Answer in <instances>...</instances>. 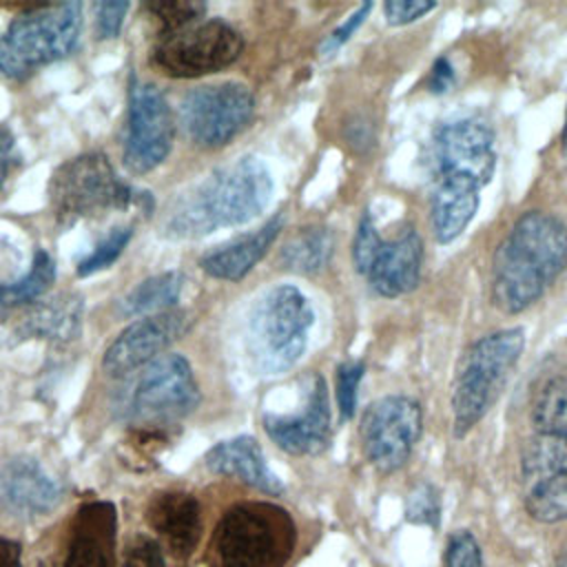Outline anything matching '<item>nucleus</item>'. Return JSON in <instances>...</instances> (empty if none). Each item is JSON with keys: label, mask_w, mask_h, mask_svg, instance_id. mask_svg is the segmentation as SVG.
Segmentation results:
<instances>
[{"label": "nucleus", "mask_w": 567, "mask_h": 567, "mask_svg": "<svg viewBox=\"0 0 567 567\" xmlns=\"http://www.w3.org/2000/svg\"><path fill=\"white\" fill-rule=\"evenodd\" d=\"M496 168L494 131L478 117L434 128L427 146L430 224L439 244L454 241L474 219L481 190Z\"/></svg>", "instance_id": "nucleus-1"}, {"label": "nucleus", "mask_w": 567, "mask_h": 567, "mask_svg": "<svg viewBox=\"0 0 567 567\" xmlns=\"http://www.w3.org/2000/svg\"><path fill=\"white\" fill-rule=\"evenodd\" d=\"M567 266V226L551 213H523L492 255V303L518 315L536 303Z\"/></svg>", "instance_id": "nucleus-2"}, {"label": "nucleus", "mask_w": 567, "mask_h": 567, "mask_svg": "<svg viewBox=\"0 0 567 567\" xmlns=\"http://www.w3.org/2000/svg\"><path fill=\"white\" fill-rule=\"evenodd\" d=\"M270 195L268 166L255 155L237 157L177 197L166 215L164 233L173 239H195L217 228L246 224L268 206Z\"/></svg>", "instance_id": "nucleus-3"}, {"label": "nucleus", "mask_w": 567, "mask_h": 567, "mask_svg": "<svg viewBox=\"0 0 567 567\" xmlns=\"http://www.w3.org/2000/svg\"><path fill=\"white\" fill-rule=\"evenodd\" d=\"M297 547L288 509L270 501H239L215 523L206 567H286Z\"/></svg>", "instance_id": "nucleus-4"}, {"label": "nucleus", "mask_w": 567, "mask_h": 567, "mask_svg": "<svg viewBox=\"0 0 567 567\" xmlns=\"http://www.w3.org/2000/svg\"><path fill=\"white\" fill-rule=\"evenodd\" d=\"M525 348L523 328L483 334L461 354L452 385V430L463 439L494 405Z\"/></svg>", "instance_id": "nucleus-5"}, {"label": "nucleus", "mask_w": 567, "mask_h": 567, "mask_svg": "<svg viewBox=\"0 0 567 567\" xmlns=\"http://www.w3.org/2000/svg\"><path fill=\"white\" fill-rule=\"evenodd\" d=\"M315 310L308 297L292 284L266 290L250 308L246 348L252 368L261 374L290 370L308 346Z\"/></svg>", "instance_id": "nucleus-6"}, {"label": "nucleus", "mask_w": 567, "mask_h": 567, "mask_svg": "<svg viewBox=\"0 0 567 567\" xmlns=\"http://www.w3.org/2000/svg\"><path fill=\"white\" fill-rule=\"evenodd\" d=\"M146 193L122 182L104 153H82L55 168L49 182V204L60 226L111 210L142 206Z\"/></svg>", "instance_id": "nucleus-7"}, {"label": "nucleus", "mask_w": 567, "mask_h": 567, "mask_svg": "<svg viewBox=\"0 0 567 567\" xmlns=\"http://www.w3.org/2000/svg\"><path fill=\"white\" fill-rule=\"evenodd\" d=\"M82 4L58 2L20 13L0 35V73L24 80L69 55L80 38Z\"/></svg>", "instance_id": "nucleus-8"}, {"label": "nucleus", "mask_w": 567, "mask_h": 567, "mask_svg": "<svg viewBox=\"0 0 567 567\" xmlns=\"http://www.w3.org/2000/svg\"><path fill=\"white\" fill-rule=\"evenodd\" d=\"M199 405V388L182 354H162L142 368L122 403V416L137 430L164 432Z\"/></svg>", "instance_id": "nucleus-9"}, {"label": "nucleus", "mask_w": 567, "mask_h": 567, "mask_svg": "<svg viewBox=\"0 0 567 567\" xmlns=\"http://www.w3.org/2000/svg\"><path fill=\"white\" fill-rule=\"evenodd\" d=\"M244 51V38L224 20H199L159 33L151 60L171 78H199L230 66Z\"/></svg>", "instance_id": "nucleus-10"}, {"label": "nucleus", "mask_w": 567, "mask_h": 567, "mask_svg": "<svg viewBox=\"0 0 567 567\" xmlns=\"http://www.w3.org/2000/svg\"><path fill=\"white\" fill-rule=\"evenodd\" d=\"M421 430L423 410L419 401L405 394L381 396L361 416L363 454L379 472H396L408 463Z\"/></svg>", "instance_id": "nucleus-11"}, {"label": "nucleus", "mask_w": 567, "mask_h": 567, "mask_svg": "<svg viewBox=\"0 0 567 567\" xmlns=\"http://www.w3.org/2000/svg\"><path fill=\"white\" fill-rule=\"evenodd\" d=\"M255 97L237 82L193 89L179 102V122L188 137L206 148L228 144L252 117Z\"/></svg>", "instance_id": "nucleus-12"}, {"label": "nucleus", "mask_w": 567, "mask_h": 567, "mask_svg": "<svg viewBox=\"0 0 567 567\" xmlns=\"http://www.w3.org/2000/svg\"><path fill=\"white\" fill-rule=\"evenodd\" d=\"M173 133V115L162 91L151 82L131 78L124 166L137 175L157 168L171 153Z\"/></svg>", "instance_id": "nucleus-13"}, {"label": "nucleus", "mask_w": 567, "mask_h": 567, "mask_svg": "<svg viewBox=\"0 0 567 567\" xmlns=\"http://www.w3.org/2000/svg\"><path fill=\"white\" fill-rule=\"evenodd\" d=\"M261 423L268 439L286 454L310 456L323 452L330 443V401L323 377L315 372L306 379L303 405L299 412H266Z\"/></svg>", "instance_id": "nucleus-14"}, {"label": "nucleus", "mask_w": 567, "mask_h": 567, "mask_svg": "<svg viewBox=\"0 0 567 567\" xmlns=\"http://www.w3.org/2000/svg\"><path fill=\"white\" fill-rule=\"evenodd\" d=\"M190 326V319L182 310H166L142 317L124 328L115 341L106 348L102 368L109 377H126L159 359L171 343H175Z\"/></svg>", "instance_id": "nucleus-15"}, {"label": "nucleus", "mask_w": 567, "mask_h": 567, "mask_svg": "<svg viewBox=\"0 0 567 567\" xmlns=\"http://www.w3.org/2000/svg\"><path fill=\"white\" fill-rule=\"evenodd\" d=\"M144 523L179 567L188 565L197 554L204 518L195 494L186 489H159L151 494L144 505Z\"/></svg>", "instance_id": "nucleus-16"}, {"label": "nucleus", "mask_w": 567, "mask_h": 567, "mask_svg": "<svg viewBox=\"0 0 567 567\" xmlns=\"http://www.w3.org/2000/svg\"><path fill=\"white\" fill-rule=\"evenodd\" d=\"M62 501L60 483L33 458L11 456L0 463V509L16 518L47 516Z\"/></svg>", "instance_id": "nucleus-17"}, {"label": "nucleus", "mask_w": 567, "mask_h": 567, "mask_svg": "<svg viewBox=\"0 0 567 567\" xmlns=\"http://www.w3.org/2000/svg\"><path fill=\"white\" fill-rule=\"evenodd\" d=\"M117 512L109 501L82 505L71 525L62 549L60 567H115Z\"/></svg>", "instance_id": "nucleus-18"}, {"label": "nucleus", "mask_w": 567, "mask_h": 567, "mask_svg": "<svg viewBox=\"0 0 567 567\" xmlns=\"http://www.w3.org/2000/svg\"><path fill=\"white\" fill-rule=\"evenodd\" d=\"M423 266V244L414 228L403 230L394 239H381L368 270L365 279L372 290L381 297L394 299L412 292L421 281Z\"/></svg>", "instance_id": "nucleus-19"}, {"label": "nucleus", "mask_w": 567, "mask_h": 567, "mask_svg": "<svg viewBox=\"0 0 567 567\" xmlns=\"http://www.w3.org/2000/svg\"><path fill=\"white\" fill-rule=\"evenodd\" d=\"M204 463L213 474L233 476L259 492L272 496L284 492L279 476L268 467L264 452L252 436H235L213 445L206 452Z\"/></svg>", "instance_id": "nucleus-20"}, {"label": "nucleus", "mask_w": 567, "mask_h": 567, "mask_svg": "<svg viewBox=\"0 0 567 567\" xmlns=\"http://www.w3.org/2000/svg\"><path fill=\"white\" fill-rule=\"evenodd\" d=\"M284 226V215L272 217L266 221L259 230L244 235L235 241H228L224 246H217L208 255L202 257L199 266L206 275L224 281H239L244 279L268 252L272 241L277 239L279 230Z\"/></svg>", "instance_id": "nucleus-21"}, {"label": "nucleus", "mask_w": 567, "mask_h": 567, "mask_svg": "<svg viewBox=\"0 0 567 567\" xmlns=\"http://www.w3.org/2000/svg\"><path fill=\"white\" fill-rule=\"evenodd\" d=\"M82 315L84 301L80 295L58 292L31 306V310L16 328V337L69 343L82 332Z\"/></svg>", "instance_id": "nucleus-22"}, {"label": "nucleus", "mask_w": 567, "mask_h": 567, "mask_svg": "<svg viewBox=\"0 0 567 567\" xmlns=\"http://www.w3.org/2000/svg\"><path fill=\"white\" fill-rule=\"evenodd\" d=\"M182 288H184V275L179 270H168L140 281L133 290H128L120 299L117 308L124 317L166 312L171 306L177 303Z\"/></svg>", "instance_id": "nucleus-23"}, {"label": "nucleus", "mask_w": 567, "mask_h": 567, "mask_svg": "<svg viewBox=\"0 0 567 567\" xmlns=\"http://www.w3.org/2000/svg\"><path fill=\"white\" fill-rule=\"evenodd\" d=\"M529 421L536 434L567 441V374H554L534 394Z\"/></svg>", "instance_id": "nucleus-24"}, {"label": "nucleus", "mask_w": 567, "mask_h": 567, "mask_svg": "<svg viewBox=\"0 0 567 567\" xmlns=\"http://www.w3.org/2000/svg\"><path fill=\"white\" fill-rule=\"evenodd\" d=\"M332 235L323 226H310L299 230L281 250V264L288 270L301 275H315L323 270L332 257Z\"/></svg>", "instance_id": "nucleus-25"}, {"label": "nucleus", "mask_w": 567, "mask_h": 567, "mask_svg": "<svg viewBox=\"0 0 567 567\" xmlns=\"http://www.w3.org/2000/svg\"><path fill=\"white\" fill-rule=\"evenodd\" d=\"M567 472V441L545 434L529 436L520 447L523 483Z\"/></svg>", "instance_id": "nucleus-26"}, {"label": "nucleus", "mask_w": 567, "mask_h": 567, "mask_svg": "<svg viewBox=\"0 0 567 567\" xmlns=\"http://www.w3.org/2000/svg\"><path fill=\"white\" fill-rule=\"evenodd\" d=\"M523 503L529 518L538 523L567 520V472L525 483Z\"/></svg>", "instance_id": "nucleus-27"}, {"label": "nucleus", "mask_w": 567, "mask_h": 567, "mask_svg": "<svg viewBox=\"0 0 567 567\" xmlns=\"http://www.w3.org/2000/svg\"><path fill=\"white\" fill-rule=\"evenodd\" d=\"M55 279V264L49 257V252L38 250L33 255V264L29 275L13 284H0V306L2 308H18L33 303L38 297H42Z\"/></svg>", "instance_id": "nucleus-28"}, {"label": "nucleus", "mask_w": 567, "mask_h": 567, "mask_svg": "<svg viewBox=\"0 0 567 567\" xmlns=\"http://www.w3.org/2000/svg\"><path fill=\"white\" fill-rule=\"evenodd\" d=\"M171 563H175L173 556L153 534L137 532L126 538L117 567H171Z\"/></svg>", "instance_id": "nucleus-29"}, {"label": "nucleus", "mask_w": 567, "mask_h": 567, "mask_svg": "<svg viewBox=\"0 0 567 567\" xmlns=\"http://www.w3.org/2000/svg\"><path fill=\"white\" fill-rule=\"evenodd\" d=\"M144 9L159 22L162 31H177L188 24L199 22V18L206 13V2L199 0H157L144 4Z\"/></svg>", "instance_id": "nucleus-30"}, {"label": "nucleus", "mask_w": 567, "mask_h": 567, "mask_svg": "<svg viewBox=\"0 0 567 567\" xmlns=\"http://www.w3.org/2000/svg\"><path fill=\"white\" fill-rule=\"evenodd\" d=\"M133 237V228L131 226H120V228H113L80 264H78V275L80 277H89L97 270H104L109 268L120 255L122 250L126 248V244L131 241Z\"/></svg>", "instance_id": "nucleus-31"}, {"label": "nucleus", "mask_w": 567, "mask_h": 567, "mask_svg": "<svg viewBox=\"0 0 567 567\" xmlns=\"http://www.w3.org/2000/svg\"><path fill=\"white\" fill-rule=\"evenodd\" d=\"M441 514V498L434 485L430 483H419L405 503V518L416 525H436Z\"/></svg>", "instance_id": "nucleus-32"}, {"label": "nucleus", "mask_w": 567, "mask_h": 567, "mask_svg": "<svg viewBox=\"0 0 567 567\" xmlns=\"http://www.w3.org/2000/svg\"><path fill=\"white\" fill-rule=\"evenodd\" d=\"M443 567H483V551L470 529H456L445 545Z\"/></svg>", "instance_id": "nucleus-33"}, {"label": "nucleus", "mask_w": 567, "mask_h": 567, "mask_svg": "<svg viewBox=\"0 0 567 567\" xmlns=\"http://www.w3.org/2000/svg\"><path fill=\"white\" fill-rule=\"evenodd\" d=\"M365 365L361 361H348L337 368V403L343 419H352L357 410V390L363 379Z\"/></svg>", "instance_id": "nucleus-34"}, {"label": "nucleus", "mask_w": 567, "mask_h": 567, "mask_svg": "<svg viewBox=\"0 0 567 567\" xmlns=\"http://www.w3.org/2000/svg\"><path fill=\"white\" fill-rule=\"evenodd\" d=\"M379 244H381V235L377 233L374 221H372L370 213L365 210L361 215V221H359V228L354 235V244H352V261H354V268L359 275H365Z\"/></svg>", "instance_id": "nucleus-35"}, {"label": "nucleus", "mask_w": 567, "mask_h": 567, "mask_svg": "<svg viewBox=\"0 0 567 567\" xmlns=\"http://www.w3.org/2000/svg\"><path fill=\"white\" fill-rule=\"evenodd\" d=\"M436 7V2H423V0H388L383 4V13L388 24L392 27H401L408 22H414L423 16H427L432 9Z\"/></svg>", "instance_id": "nucleus-36"}, {"label": "nucleus", "mask_w": 567, "mask_h": 567, "mask_svg": "<svg viewBox=\"0 0 567 567\" xmlns=\"http://www.w3.org/2000/svg\"><path fill=\"white\" fill-rule=\"evenodd\" d=\"M128 11V2L126 0H106L97 4V29H100V38L109 40V38H117L124 16Z\"/></svg>", "instance_id": "nucleus-37"}, {"label": "nucleus", "mask_w": 567, "mask_h": 567, "mask_svg": "<svg viewBox=\"0 0 567 567\" xmlns=\"http://www.w3.org/2000/svg\"><path fill=\"white\" fill-rule=\"evenodd\" d=\"M370 9H372V2H363L341 27H337L330 35H328V40L321 44V53L323 55H330L332 51H337L343 42H348L350 40V35L361 27V22L365 20V16L370 13Z\"/></svg>", "instance_id": "nucleus-38"}, {"label": "nucleus", "mask_w": 567, "mask_h": 567, "mask_svg": "<svg viewBox=\"0 0 567 567\" xmlns=\"http://www.w3.org/2000/svg\"><path fill=\"white\" fill-rule=\"evenodd\" d=\"M20 151L16 137L7 124H0V188L11 177V173L20 166Z\"/></svg>", "instance_id": "nucleus-39"}, {"label": "nucleus", "mask_w": 567, "mask_h": 567, "mask_svg": "<svg viewBox=\"0 0 567 567\" xmlns=\"http://www.w3.org/2000/svg\"><path fill=\"white\" fill-rule=\"evenodd\" d=\"M454 84V69L447 58H439L430 71L427 86L432 93H445Z\"/></svg>", "instance_id": "nucleus-40"}, {"label": "nucleus", "mask_w": 567, "mask_h": 567, "mask_svg": "<svg viewBox=\"0 0 567 567\" xmlns=\"http://www.w3.org/2000/svg\"><path fill=\"white\" fill-rule=\"evenodd\" d=\"M0 567H22V547L7 536H0Z\"/></svg>", "instance_id": "nucleus-41"}, {"label": "nucleus", "mask_w": 567, "mask_h": 567, "mask_svg": "<svg viewBox=\"0 0 567 567\" xmlns=\"http://www.w3.org/2000/svg\"><path fill=\"white\" fill-rule=\"evenodd\" d=\"M554 567H567V549H563V551L558 554V558L554 560Z\"/></svg>", "instance_id": "nucleus-42"}, {"label": "nucleus", "mask_w": 567, "mask_h": 567, "mask_svg": "<svg viewBox=\"0 0 567 567\" xmlns=\"http://www.w3.org/2000/svg\"><path fill=\"white\" fill-rule=\"evenodd\" d=\"M560 142H563V151H565V155H567V117H565V128H563Z\"/></svg>", "instance_id": "nucleus-43"}]
</instances>
